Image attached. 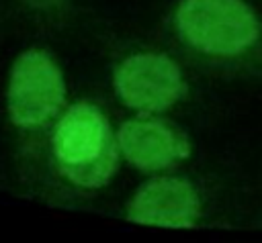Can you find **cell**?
Wrapping results in <instances>:
<instances>
[{
  "mask_svg": "<svg viewBox=\"0 0 262 243\" xmlns=\"http://www.w3.org/2000/svg\"><path fill=\"white\" fill-rule=\"evenodd\" d=\"M176 45L215 69L262 63V18L246 0H180L170 16Z\"/></svg>",
  "mask_w": 262,
  "mask_h": 243,
  "instance_id": "6da1fadb",
  "label": "cell"
},
{
  "mask_svg": "<svg viewBox=\"0 0 262 243\" xmlns=\"http://www.w3.org/2000/svg\"><path fill=\"white\" fill-rule=\"evenodd\" d=\"M53 172L76 190H100L119 167L117 135L100 106L78 100L63 108L47 135Z\"/></svg>",
  "mask_w": 262,
  "mask_h": 243,
  "instance_id": "7a4b0ae2",
  "label": "cell"
},
{
  "mask_svg": "<svg viewBox=\"0 0 262 243\" xmlns=\"http://www.w3.org/2000/svg\"><path fill=\"white\" fill-rule=\"evenodd\" d=\"M66 106V78L53 55L39 47L20 51L8 71L4 108L23 155L45 147L47 135Z\"/></svg>",
  "mask_w": 262,
  "mask_h": 243,
  "instance_id": "3957f363",
  "label": "cell"
},
{
  "mask_svg": "<svg viewBox=\"0 0 262 243\" xmlns=\"http://www.w3.org/2000/svg\"><path fill=\"white\" fill-rule=\"evenodd\" d=\"M113 88L119 100L137 114H162L188 92L180 65L160 51H137L121 59L113 71Z\"/></svg>",
  "mask_w": 262,
  "mask_h": 243,
  "instance_id": "277c9868",
  "label": "cell"
},
{
  "mask_svg": "<svg viewBox=\"0 0 262 243\" xmlns=\"http://www.w3.org/2000/svg\"><path fill=\"white\" fill-rule=\"evenodd\" d=\"M121 157L143 174L172 169L190 157L188 137L170 120L158 114H139L115 131Z\"/></svg>",
  "mask_w": 262,
  "mask_h": 243,
  "instance_id": "5b68a950",
  "label": "cell"
},
{
  "mask_svg": "<svg viewBox=\"0 0 262 243\" xmlns=\"http://www.w3.org/2000/svg\"><path fill=\"white\" fill-rule=\"evenodd\" d=\"M196 188L178 176H154L127 202V218L158 227H194L201 218Z\"/></svg>",
  "mask_w": 262,
  "mask_h": 243,
  "instance_id": "8992f818",
  "label": "cell"
},
{
  "mask_svg": "<svg viewBox=\"0 0 262 243\" xmlns=\"http://www.w3.org/2000/svg\"><path fill=\"white\" fill-rule=\"evenodd\" d=\"M31 4H37V6H47V4H55L57 0H27Z\"/></svg>",
  "mask_w": 262,
  "mask_h": 243,
  "instance_id": "52a82bcc",
  "label": "cell"
}]
</instances>
